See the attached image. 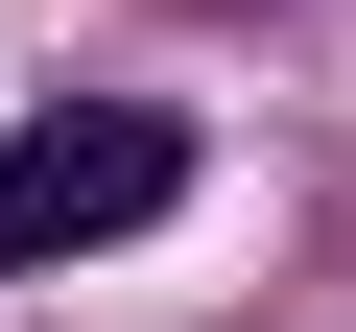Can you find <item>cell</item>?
<instances>
[{
  "label": "cell",
  "instance_id": "cell-1",
  "mask_svg": "<svg viewBox=\"0 0 356 332\" xmlns=\"http://www.w3.org/2000/svg\"><path fill=\"white\" fill-rule=\"evenodd\" d=\"M166 190H191V119H166V95H48L24 142H0V285H24V261H95V238H143Z\"/></svg>",
  "mask_w": 356,
  "mask_h": 332
}]
</instances>
